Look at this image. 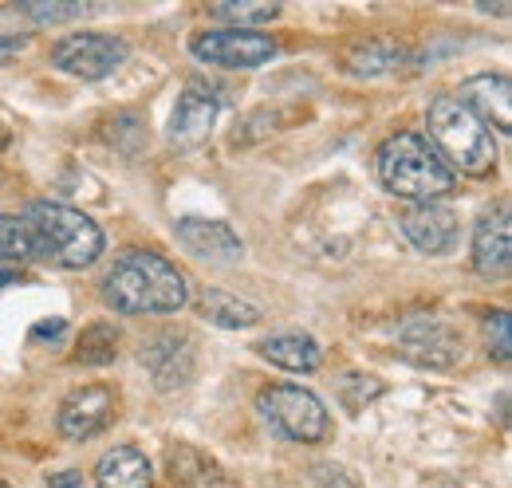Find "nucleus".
<instances>
[{
  "label": "nucleus",
  "mask_w": 512,
  "mask_h": 488,
  "mask_svg": "<svg viewBox=\"0 0 512 488\" xmlns=\"http://www.w3.org/2000/svg\"><path fill=\"white\" fill-rule=\"evenodd\" d=\"M99 292L103 304L123 315H174L190 300V280L162 252L130 248L107 268Z\"/></svg>",
  "instance_id": "obj_1"
},
{
  "label": "nucleus",
  "mask_w": 512,
  "mask_h": 488,
  "mask_svg": "<svg viewBox=\"0 0 512 488\" xmlns=\"http://www.w3.org/2000/svg\"><path fill=\"white\" fill-rule=\"evenodd\" d=\"M24 225H28V237L36 256L52 260L56 268H91L99 256H103V229L75 205L64 201H32L24 209Z\"/></svg>",
  "instance_id": "obj_2"
},
{
  "label": "nucleus",
  "mask_w": 512,
  "mask_h": 488,
  "mask_svg": "<svg viewBox=\"0 0 512 488\" xmlns=\"http://www.w3.org/2000/svg\"><path fill=\"white\" fill-rule=\"evenodd\" d=\"M430 146L449 170H461L465 178H489L497 170V138L485 122L477 119L457 95H438L430 103Z\"/></svg>",
  "instance_id": "obj_3"
},
{
  "label": "nucleus",
  "mask_w": 512,
  "mask_h": 488,
  "mask_svg": "<svg viewBox=\"0 0 512 488\" xmlns=\"http://www.w3.org/2000/svg\"><path fill=\"white\" fill-rule=\"evenodd\" d=\"M379 182L394 197L426 205V201H438L453 189V170L438 158V150L422 134L398 130L394 138H386L379 146Z\"/></svg>",
  "instance_id": "obj_4"
},
{
  "label": "nucleus",
  "mask_w": 512,
  "mask_h": 488,
  "mask_svg": "<svg viewBox=\"0 0 512 488\" xmlns=\"http://www.w3.org/2000/svg\"><path fill=\"white\" fill-rule=\"evenodd\" d=\"M256 410L280 437L296 445H320L331 433V414L320 402V394L296 386V382H272L256 394Z\"/></svg>",
  "instance_id": "obj_5"
},
{
  "label": "nucleus",
  "mask_w": 512,
  "mask_h": 488,
  "mask_svg": "<svg viewBox=\"0 0 512 488\" xmlns=\"http://www.w3.org/2000/svg\"><path fill=\"white\" fill-rule=\"evenodd\" d=\"M398 355L422 370H453L465 359V339L442 315H410L398 327Z\"/></svg>",
  "instance_id": "obj_6"
},
{
  "label": "nucleus",
  "mask_w": 512,
  "mask_h": 488,
  "mask_svg": "<svg viewBox=\"0 0 512 488\" xmlns=\"http://www.w3.org/2000/svg\"><path fill=\"white\" fill-rule=\"evenodd\" d=\"M130 48L123 36L111 32H71L52 48V67L64 71L71 79L83 83H99L107 75H115L127 63Z\"/></svg>",
  "instance_id": "obj_7"
},
{
  "label": "nucleus",
  "mask_w": 512,
  "mask_h": 488,
  "mask_svg": "<svg viewBox=\"0 0 512 488\" xmlns=\"http://www.w3.org/2000/svg\"><path fill=\"white\" fill-rule=\"evenodd\" d=\"M193 60L225 71H253L280 56V44L264 32H245V28H209L190 40Z\"/></svg>",
  "instance_id": "obj_8"
},
{
  "label": "nucleus",
  "mask_w": 512,
  "mask_h": 488,
  "mask_svg": "<svg viewBox=\"0 0 512 488\" xmlns=\"http://www.w3.org/2000/svg\"><path fill=\"white\" fill-rule=\"evenodd\" d=\"M138 363L146 366L150 382L162 394H174L182 386H190L197 374V347H193L190 331H158L138 347Z\"/></svg>",
  "instance_id": "obj_9"
},
{
  "label": "nucleus",
  "mask_w": 512,
  "mask_h": 488,
  "mask_svg": "<svg viewBox=\"0 0 512 488\" xmlns=\"http://www.w3.org/2000/svg\"><path fill=\"white\" fill-rule=\"evenodd\" d=\"M217 115H221V95L217 87L201 83V79H190L186 91L178 95L174 103V115H170V142L178 150H197L209 142L213 126H217Z\"/></svg>",
  "instance_id": "obj_10"
},
{
  "label": "nucleus",
  "mask_w": 512,
  "mask_h": 488,
  "mask_svg": "<svg viewBox=\"0 0 512 488\" xmlns=\"http://www.w3.org/2000/svg\"><path fill=\"white\" fill-rule=\"evenodd\" d=\"M111 414H115V390L103 382H91V386H79L67 394L56 426L67 441H91L111 426Z\"/></svg>",
  "instance_id": "obj_11"
},
{
  "label": "nucleus",
  "mask_w": 512,
  "mask_h": 488,
  "mask_svg": "<svg viewBox=\"0 0 512 488\" xmlns=\"http://www.w3.org/2000/svg\"><path fill=\"white\" fill-rule=\"evenodd\" d=\"M398 225H402V237L414 244L418 252L426 256H446L457 248V233H461V221L449 205L438 201H426V205H410L398 213Z\"/></svg>",
  "instance_id": "obj_12"
},
{
  "label": "nucleus",
  "mask_w": 512,
  "mask_h": 488,
  "mask_svg": "<svg viewBox=\"0 0 512 488\" xmlns=\"http://www.w3.org/2000/svg\"><path fill=\"white\" fill-rule=\"evenodd\" d=\"M473 268L485 280H509L512 268V221L509 209H485L473 229Z\"/></svg>",
  "instance_id": "obj_13"
},
{
  "label": "nucleus",
  "mask_w": 512,
  "mask_h": 488,
  "mask_svg": "<svg viewBox=\"0 0 512 488\" xmlns=\"http://www.w3.org/2000/svg\"><path fill=\"white\" fill-rule=\"evenodd\" d=\"M461 95H457V103H465L477 119L493 122L501 134H512V83L509 75H501V71H485V75H473V79H465L461 87H457Z\"/></svg>",
  "instance_id": "obj_14"
},
{
  "label": "nucleus",
  "mask_w": 512,
  "mask_h": 488,
  "mask_svg": "<svg viewBox=\"0 0 512 488\" xmlns=\"http://www.w3.org/2000/svg\"><path fill=\"white\" fill-rule=\"evenodd\" d=\"M178 241L186 244L193 256L209 260V264H233L245 252L241 237L217 217H186V221H178Z\"/></svg>",
  "instance_id": "obj_15"
},
{
  "label": "nucleus",
  "mask_w": 512,
  "mask_h": 488,
  "mask_svg": "<svg viewBox=\"0 0 512 488\" xmlns=\"http://www.w3.org/2000/svg\"><path fill=\"white\" fill-rule=\"evenodd\" d=\"M166 465H170V477L182 488H233V477L221 469V461L186 441H174L166 449Z\"/></svg>",
  "instance_id": "obj_16"
},
{
  "label": "nucleus",
  "mask_w": 512,
  "mask_h": 488,
  "mask_svg": "<svg viewBox=\"0 0 512 488\" xmlns=\"http://www.w3.org/2000/svg\"><path fill=\"white\" fill-rule=\"evenodd\" d=\"M95 488H154V465L142 449L115 445L95 465Z\"/></svg>",
  "instance_id": "obj_17"
},
{
  "label": "nucleus",
  "mask_w": 512,
  "mask_h": 488,
  "mask_svg": "<svg viewBox=\"0 0 512 488\" xmlns=\"http://www.w3.org/2000/svg\"><path fill=\"white\" fill-rule=\"evenodd\" d=\"M256 355H260L264 363L288 370V374H312V370H320V363H323L320 343H316L312 335H304V331L268 335V339L256 343Z\"/></svg>",
  "instance_id": "obj_18"
},
{
  "label": "nucleus",
  "mask_w": 512,
  "mask_h": 488,
  "mask_svg": "<svg viewBox=\"0 0 512 488\" xmlns=\"http://www.w3.org/2000/svg\"><path fill=\"white\" fill-rule=\"evenodd\" d=\"M201 319H209L213 327H225V331H249L264 319V311L253 300H241L233 292H221V288H209L201 300H197Z\"/></svg>",
  "instance_id": "obj_19"
},
{
  "label": "nucleus",
  "mask_w": 512,
  "mask_h": 488,
  "mask_svg": "<svg viewBox=\"0 0 512 488\" xmlns=\"http://www.w3.org/2000/svg\"><path fill=\"white\" fill-rule=\"evenodd\" d=\"M406 60V48H398L394 40H359L355 48H347L343 67L359 79H375V75H390Z\"/></svg>",
  "instance_id": "obj_20"
},
{
  "label": "nucleus",
  "mask_w": 512,
  "mask_h": 488,
  "mask_svg": "<svg viewBox=\"0 0 512 488\" xmlns=\"http://www.w3.org/2000/svg\"><path fill=\"white\" fill-rule=\"evenodd\" d=\"M115 355H119V331L111 323L83 327V335H79V343L71 351V359L79 366H107L115 363Z\"/></svg>",
  "instance_id": "obj_21"
},
{
  "label": "nucleus",
  "mask_w": 512,
  "mask_h": 488,
  "mask_svg": "<svg viewBox=\"0 0 512 488\" xmlns=\"http://www.w3.org/2000/svg\"><path fill=\"white\" fill-rule=\"evenodd\" d=\"M24 260H36V248H32L24 217L0 213V264L12 268V264H24Z\"/></svg>",
  "instance_id": "obj_22"
},
{
  "label": "nucleus",
  "mask_w": 512,
  "mask_h": 488,
  "mask_svg": "<svg viewBox=\"0 0 512 488\" xmlns=\"http://www.w3.org/2000/svg\"><path fill=\"white\" fill-rule=\"evenodd\" d=\"M383 390H386L383 382H379L375 374H363V370H351V374H343V382H339V398H343V406H347L351 414H359L363 406H371Z\"/></svg>",
  "instance_id": "obj_23"
},
{
  "label": "nucleus",
  "mask_w": 512,
  "mask_h": 488,
  "mask_svg": "<svg viewBox=\"0 0 512 488\" xmlns=\"http://www.w3.org/2000/svg\"><path fill=\"white\" fill-rule=\"evenodd\" d=\"M209 12H213V16H221V20L245 24V32H253V28L272 24V20L280 16V4H213Z\"/></svg>",
  "instance_id": "obj_24"
},
{
  "label": "nucleus",
  "mask_w": 512,
  "mask_h": 488,
  "mask_svg": "<svg viewBox=\"0 0 512 488\" xmlns=\"http://www.w3.org/2000/svg\"><path fill=\"white\" fill-rule=\"evenodd\" d=\"M20 12L32 20V24H40V28H48V24H71V20H83L87 12H91V4H56V0H48V4H20Z\"/></svg>",
  "instance_id": "obj_25"
},
{
  "label": "nucleus",
  "mask_w": 512,
  "mask_h": 488,
  "mask_svg": "<svg viewBox=\"0 0 512 488\" xmlns=\"http://www.w3.org/2000/svg\"><path fill=\"white\" fill-rule=\"evenodd\" d=\"M485 335H489V355L501 366L512 363V315L505 307L485 315Z\"/></svg>",
  "instance_id": "obj_26"
},
{
  "label": "nucleus",
  "mask_w": 512,
  "mask_h": 488,
  "mask_svg": "<svg viewBox=\"0 0 512 488\" xmlns=\"http://www.w3.org/2000/svg\"><path fill=\"white\" fill-rule=\"evenodd\" d=\"M28 44H32V36H28V32H0V60L20 56Z\"/></svg>",
  "instance_id": "obj_27"
},
{
  "label": "nucleus",
  "mask_w": 512,
  "mask_h": 488,
  "mask_svg": "<svg viewBox=\"0 0 512 488\" xmlns=\"http://www.w3.org/2000/svg\"><path fill=\"white\" fill-rule=\"evenodd\" d=\"M67 335V323L64 319H40L32 327V343H44V339H64Z\"/></svg>",
  "instance_id": "obj_28"
},
{
  "label": "nucleus",
  "mask_w": 512,
  "mask_h": 488,
  "mask_svg": "<svg viewBox=\"0 0 512 488\" xmlns=\"http://www.w3.org/2000/svg\"><path fill=\"white\" fill-rule=\"evenodd\" d=\"M48 488H87V481L79 469H56V473H48Z\"/></svg>",
  "instance_id": "obj_29"
},
{
  "label": "nucleus",
  "mask_w": 512,
  "mask_h": 488,
  "mask_svg": "<svg viewBox=\"0 0 512 488\" xmlns=\"http://www.w3.org/2000/svg\"><path fill=\"white\" fill-rule=\"evenodd\" d=\"M16 280H20V276H16V268H8V264H0V292H4V288H12Z\"/></svg>",
  "instance_id": "obj_30"
},
{
  "label": "nucleus",
  "mask_w": 512,
  "mask_h": 488,
  "mask_svg": "<svg viewBox=\"0 0 512 488\" xmlns=\"http://www.w3.org/2000/svg\"><path fill=\"white\" fill-rule=\"evenodd\" d=\"M477 12H485V16H509V4H477Z\"/></svg>",
  "instance_id": "obj_31"
},
{
  "label": "nucleus",
  "mask_w": 512,
  "mask_h": 488,
  "mask_svg": "<svg viewBox=\"0 0 512 488\" xmlns=\"http://www.w3.org/2000/svg\"><path fill=\"white\" fill-rule=\"evenodd\" d=\"M0 488H12V485H4V481H0Z\"/></svg>",
  "instance_id": "obj_32"
}]
</instances>
